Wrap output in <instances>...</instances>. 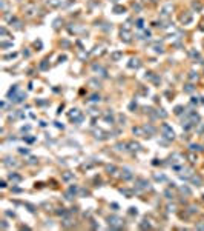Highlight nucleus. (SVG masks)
Listing matches in <instances>:
<instances>
[{
	"instance_id": "nucleus-1",
	"label": "nucleus",
	"mask_w": 204,
	"mask_h": 231,
	"mask_svg": "<svg viewBox=\"0 0 204 231\" xmlns=\"http://www.w3.org/2000/svg\"><path fill=\"white\" fill-rule=\"evenodd\" d=\"M180 20H181V23H184V25H186V23H190V22H192V14H190V12H186V14L181 16Z\"/></svg>"
},
{
	"instance_id": "nucleus-2",
	"label": "nucleus",
	"mask_w": 204,
	"mask_h": 231,
	"mask_svg": "<svg viewBox=\"0 0 204 231\" xmlns=\"http://www.w3.org/2000/svg\"><path fill=\"white\" fill-rule=\"evenodd\" d=\"M121 40H124V42H131V34H129V31L127 29H121Z\"/></svg>"
},
{
	"instance_id": "nucleus-3",
	"label": "nucleus",
	"mask_w": 204,
	"mask_h": 231,
	"mask_svg": "<svg viewBox=\"0 0 204 231\" xmlns=\"http://www.w3.org/2000/svg\"><path fill=\"white\" fill-rule=\"evenodd\" d=\"M163 131L166 133V137H169V139H173V131H170V130H169L167 125H163Z\"/></svg>"
},
{
	"instance_id": "nucleus-4",
	"label": "nucleus",
	"mask_w": 204,
	"mask_h": 231,
	"mask_svg": "<svg viewBox=\"0 0 204 231\" xmlns=\"http://www.w3.org/2000/svg\"><path fill=\"white\" fill-rule=\"evenodd\" d=\"M172 9H173V6H172V5H167V6H164V8L161 9V14H163V16H169Z\"/></svg>"
},
{
	"instance_id": "nucleus-5",
	"label": "nucleus",
	"mask_w": 204,
	"mask_h": 231,
	"mask_svg": "<svg viewBox=\"0 0 204 231\" xmlns=\"http://www.w3.org/2000/svg\"><path fill=\"white\" fill-rule=\"evenodd\" d=\"M140 66V60H137V59H132L131 63H129V68H138Z\"/></svg>"
},
{
	"instance_id": "nucleus-6",
	"label": "nucleus",
	"mask_w": 204,
	"mask_h": 231,
	"mask_svg": "<svg viewBox=\"0 0 204 231\" xmlns=\"http://www.w3.org/2000/svg\"><path fill=\"white\" fill-rule=\"evenodd\" d=\"M111 57H112V60H120L123 57V53H114Z\"/></svg>"
},
{
	"instance_id": "nucleus-7",
	"label": "nucleus",
	"mask_w": 204,
	"mask_h": 231,
	"mask_svg": "<svg viewBox=\"0 0 204 231\" xmlns=\"http://www.w3.org/2000/svg\"><path fill=\"white\" fill-rule=\"evenodd\" d=\"M114 11H115L117 14H120L121 11H124V8H121V6H115V8H114Z\"/></svg>"
},
{
	"instance_id": "nucleus-8",
	"label": "nucleus",
	"mask_w": 204,
	"mask_h": 231,
	"mask_svg": "<svg viewBox=\"0 0 204 231\" xmlns=\"http://www.w3.org/2000/svg\"><path fill=\"white\" fill-rule=\"evenodd\" d=\"M193 8L201 9V8H203V5H201V3H196V2H193Z\"/></svg>"
},
{
	"instance_id": "nucleus-9",
	"label": "nucleus",
	"mask_w": 204,
	"mask_h": 231,
	"mask_svg": "<svg viewBox=\"0 0 204 231\" xmlns=\"http://www.w3.org/2000/svg\"><path fill=\"white\" fill-rule=\"evenodd\" d=\"M189 159H190V162H196V156H193V154H189Z\"/></svg>"
},
{
	"instance_id": "nucleus-10",
	"label": "nucleus",
	"mask_w": 204,
	"mask_h": 231,
	"mask_svg": "<svg viewBox=\"0 0 204 231\" xmlns=\"http://www.w3.org/2000/svg\"><path fill=\"white\" fill-rule=\"evenodd\" d=\"M137 28H143V20H138L137 22Z\"/></svg>"
},
{
	"instance_id": "nucleus-11",
	"label": "nucleus",
	"mask_w": 204,
	"mask_h": 231,
	"mask_svg": "<svg viewBox=\"0 0 204 231\" xmlns=\"http://www.w3.org/2000/svg\"><path fill=\"white\" fill-rule=\"evenodd\" d=\"M44 62H46V60H44ZM42 63V65H40V68H42V70H46V68H48V65H46V63Z\"/></svg>"
}]
</instances>
